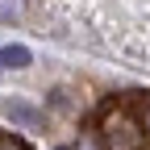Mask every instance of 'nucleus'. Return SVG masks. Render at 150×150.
<instances>
[{
  "mask_svg": "<svg viewBox=\"0 0 150 150\" xmlns=\"http://www.w3.org/2000/svg\"><path fill=\"white\" fill-rule=\"evenodd\" d=\"M4 112H8V117H13L17 125H29V129H38V125H42V112H38L33 104H21V100H8V104H4Z\"/></svg>",
  "mask_w": 150,
  "mask_h": 150,
  "instance_id": "nucleus-2",
  "label": "nucleus"
},
{
  "mask_svg": "<svg viewBox=\"0 0 150 150\" xmlns=\"http://www.w3.org/2000/svg\"><path fill=\"white\" fill-rule=\"evenodd\" d=\"M33 59H29V50L25 46H0V71H21V67H29Z\"/></svg>",
  "mask_w": 150,
  "mask_h": 150,
  "instance_id": "nucleus-3",
  "label": "nucleus"
},
{
  "mask_svg": "<svg viewBox=\"0 0 150 150\" xmlns=\"http://www.w3.org/2000/svg\"><path fill=\"white\" fill-rule=\"evenodd\" d=\"M134 117H138V125H142V134L150 138V96H142V100H138V108H134Z\"/></svg>",
  "mask_w": 150,
  "mask_h": 150,
  "instance_id": "nucleus-4",
  "label": "nucleus"
},
{
  "mask_svg": "<svg viewBox=\"0 0 150 150\" xmlns=\"http://www.w3.org/2000/svg\"><path fill=\"white\" fill-rule=\"evenodd\" d=\"M142 125L134 112H125V108H108L104 117H100V142L108 150H138L142 146Z\"/></svg>",
  "mask_w": 150,
  "mask_h": 150,
  "instance_id": "nucleus-1",
  "label": "nucleus"
},
{
  "mask_svg": "<svg viewBox=\"0 0 150 150\" xmlns=\"http://www.w3.org/2000/svg\"><path fill=\"white\" fill-rule=\"evenodd\" d=\"M0 150H29V146L17 142V138H0Z\"/></svg>",
  "mask_w": 150,
  "mask_h": 150,
  "instance_id": "nucleus-6",
  "label": "nucleus"
},
{
  "mask_svg": "<svg viewBox=\"0 0 150 150\" xmlns=\"http://www.w3.org/2000/svg\"><path fill=\"white\" fill-rule=\"evenodd\" d=\"M21 13H25V0H0V21H13Z\"/></svg>",
  "mask_w": 150,
  "mask_h": 150,
  "instance_id": "nucleus-5",
  "label": "nucleus"
}]
</instances>
